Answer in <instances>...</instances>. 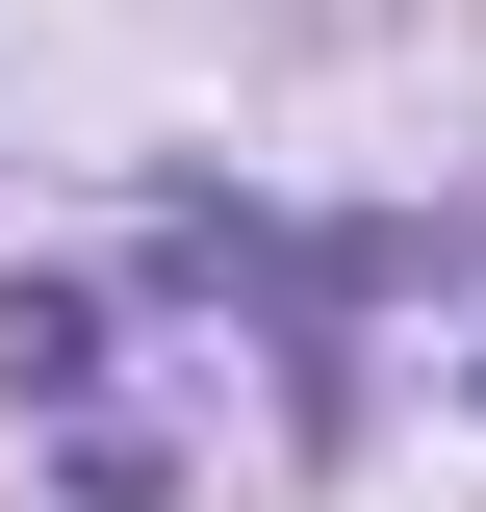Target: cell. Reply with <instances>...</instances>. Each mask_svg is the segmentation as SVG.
Here are the masks:
<instances>
[]
</instances>
